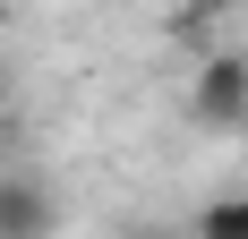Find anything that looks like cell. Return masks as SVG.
I'll return each instance as SVG.
<instances>
[{"label": "cell", "instance_id": "cell-4", "mask_svg": "<svg viewBox=\"0 0 248 239\" xmlns=\"http://www.w3.org/2000/svg\"><path fill=\"white\" fill-rule=\"evenodd\" d=\"M231 9H248V0H188V26H205V17H231Z\"/></svg>", "mask_w": 248, "mask_h": 239}, {"label": "cell", "instance_id": "cell-3", "mask_svg": "<svg viewBox=\"0 0 248 239\" xmlns=\"http://www.w3.org/2000/svg\"><path fill=\"white\" fill-rule=\"evenodd\" d=\"M188 239H248V196H214Z\"/></svg>", "mask_w": 248, "mask_h": 239}, {"label": "cell", "instance_id": "cell-2", "mask_svg": "<svg viewBox=\"0 0 248 239\" xmlns=\"http://www.w3.org/2000/svg\"><path fill=\"white\" fill-rule=\"evenodd\" d=\"M60 231V196L34 171H0V239H51Z\"/></svg>", "mask_w": 248, "mask_h": 239}, {"label": "cell", "instance_id": "cell-1", "mask_svg": "<svg viewBox=\"0 0 248 239\" xmlns=\"http://www.w3.org/2000/svg\"><path fill=\"white\" fill-rule=\"evenodd\" d=\"M188 120L214 128V137H240L248 128V51H205L197 77H188Z\"/></svg>", "mask_w": 248, "mask_h": 239}, {"label": "cell", "instance_id": "cell-5", "mask_svg": "<svg viewBox=\"0 0 248 239\" xmlns=\"http://www.w3.org/2000/svg\"><path fill=\"white\" fill-rule=\"evenodd\" d=\"M0 111H9V77H0Z\"/></svg>", "mask_w": 248, "mask_h": 239}, {"label": "cell", "instance_id": "cell-6", "mask_svg": "<svg viewBox=\"0 0 248 239\" xmlns=\"http://www.w3.org/2000/svg\"><path fill=\"white\" fill-rule=\"evenodd\" d=\"M0 26H9V0H0Z\"/></svg>", "mask_w": 248, "mask_h": 239}]
</instances>
